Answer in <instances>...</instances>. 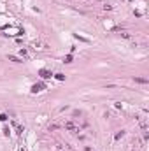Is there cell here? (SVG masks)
<instances>
[{"mask_svg":"<svg viewBox=\"0 0 149 151\" xmlns=\"http://www.w3.org/2000/svg\"><path fill=\"white\" fill-rule=\"evenodd\" d=\"M9 60L11 61H16V63H21V61H23V60H19L18 56H12V54H9Z\"/></svg>","mask_w":149,"mask_h":151,"instance_id":"8992f818","label":"cell"},{"mask_svg":"<svg viewBox=\"0 0 149 151\" xmlns=\"http://www.w3.org/2000/svg\"><path fill=\"white\" fill-rule=\"evenodd\" d=\"M70 61H72V56H70V54H69V56L65 58V63H70Z\"/></svg>","mask_w":149,"mask_h":151,"instance_id":"30bf717a","label":"cell"},{"mask_svg":"<svg viewBox=\"0 0 149 151\" xmlns=\"http://www.w3.org/2000/svg\"><path fill=\"white\" fill-rule=\"evenodd\" d=\"M63 127H65V130H74V132H77V128H75V125H74V121H67Z\"/></svg>","mask_w":149,"mask_h":151,"instance_id":"3957f363","label":"cell"},{"mask_svg":"<svg viewBox=\"0 0 149 151\" xmlns=\"http://www.w3.org/2000/svg\"><path fill=\"white\" fill-rule=\"evenodd\" d=\"M44 88H46V85H44V83H37V85L32 86V93H39V91H42Z\"/></svg>","mask_w":149,"mask_h":151,"instance_id":"6da1fadb","label":"cell"},{"mask_svg":"<svg viewBox=\"0 0 149 151\" xmlns=\"http://www.w3.org/2000/svg\"><path fill=\"white\" fill-rule=\"evenodd\" d=\"M39 74H40V77H42V79H49V77H51L53 74H51V72H49V70H46V69H42V70H39Z\"/></svg>","mask_w":149,"mask_h":151,"instance_id":"7a4b0ae2","label":"cell"},{"mask_svg":"<svg viewBox=\"0 0 149 151\" xmlns=\"http://www.w3.org/2000/svg\"><path fill=\"white\" fill-rule=\"evenodd\" d=\"M54 77H56L58 81H63V79H65V76H63V74H54Z\"/></svg>","mask_w":149,"mask_h":151,"instance_id":"52a82bcc","label":"cell"},{"mask_svg":"<svg viewBox=\"0 0 149 151\" xmlns=\"http://www.w3.org/2000/svg\"><path fill=\"white\" fill-rule=\"evenodd\" d=\"M123 137H125V130H119L118 133H116L114 139H116V141H119V139H123Z\"/></svg>","mask_w":149,"mask_h":151,"instance_id":"277c9868","label":"cell"},{"mask_svg":"<svg viewBox=\"0 0 149 151\" xmlns=\"http://www.w3.org/2000/svg\"><path fill=\"white\" fill-rule=\"evenodd\" d=\"M135 83H140V85H146V83H147V79H146V77H135Z\"/></svg>","mask_w":149,"mask_h":151,"instance_id":"5b68a950","label":"cell"},{"mask_svg":"<svg viewBox=\"0 0 149 151\" xmlns=\"http://www.w3.org/2000/svg\"><path fill=\"white\" fill-rule=\"evenodd\" d=\"M9 133H11V130H9L7 127H4V135H9Z\"/></svg>","mask_w":149,"mask_h":151,"instance_id":"9c48e42d","label":"cell"},{"mask_svg":"<svg viewBox=\"0 0 149 151\" xmlns=\"http://www.w3.org/2000/svg\"><path fill=\"white\" fill-rule=\"evenodd\" d=\"M0 121H7V114H0Z\"/></svg>","mask_w":149,"mask_h":151,"instance_id":"ba28073f","label":"cell"}]
</instances>
